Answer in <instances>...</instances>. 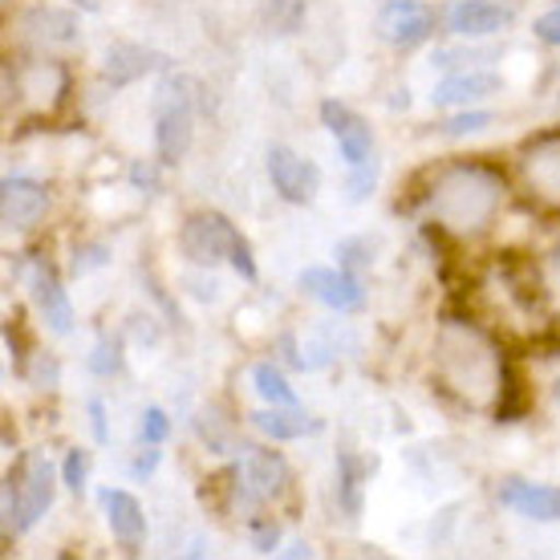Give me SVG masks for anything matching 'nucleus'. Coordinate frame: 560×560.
<instances>
[{
    "label": "nucleus",
    "mask_w": 560,
    "mask_h": 560,
    "mask_svg": "<svg viewBox=\"0 0 560 560\" xmlns=\"http://www.w3.org/2000/svg\"><path fill=\"white\" fill-rule=\"evenodd\" d=\"M118 362H122V358H118V341H98V346H94V358H90V370L106 378V374L118 370Z\"/></svg>",
    "instance_id": "cd10ccee"
},
{
    "label": "nucleus",
    "mask_w": 560,
    "mask_h": 560,
    "mask_svg": "<svg viewBox=\"0 0 560 560\" xmlns=\"http://www.w3.org/2000/svg\"><path fill=\"white\" fill-rule=\"evenodd\" d=\"M85 471H90V463H85V451H70L66 463H61V479H66V488L73 495H82L85 491Z\"/></svg>",
    "instance_id": "a878e982"
},
{
    "label": "nucleus",
    "mask_w": 560,
    "mask_h": 560,
    "mask_svg": "<svg viewBox=\"0 0 560 560\" xmlns=\"http://www.w3.org/2000/svg\"><path fill=\"white\" fill-rule=\"evenodd\" d=\"M552 268H557V280H560V244H557V256H552Z\"/></svg>",
    "instance_id": "473e14b6"
},
{
    "label": "nucleus",
    "mask_w": 560,
    "mask_h": 560,
    "mask_svg": "<svg viewBox=\"0 0 560 560\" xmlns=\"http://www.w3.org/2000/svg\"><path fill=\"white\" fill-rule=\"evenodd\" d=\"M434 378L467 410H491L504 398V358L471 322H443L434 334Z\"/></svg>",
    "instance_id": "f257e3e1"
},
{
    "label": "nucleus",
    "mask_w": 560,
    "mask_h": 560,
    "mask_svg": "<svg viewBox=\"0 0 560 560\" xmlns=\"http://www.w3.org/2000/svg\"><path fill=\"white\" fill-rule=\"evenodd\" d=\"M512 21H516V9L500 4V0H459L447 9V28L459 37H488V33L508 28Z\"/></svg>",
    "instance_id": "4468645a"
},
{
    "label": "nucleus",
    "mask_w": 560,
    "mask_h": 560,
    "mask_svg": "<svg viewBox=\"0 0 560 560\" xmlns=\"http://www.w3.org/2000/svg\"><path fill=\"white\" fill-rule=\"evenodd\" d=\"M21 28H25L28 42H42V45L78 42V16L66 13V9H28V13L21 16Z\"/></svg>",
    "instance_id": "a211bd4d"
},
{
    "label": "nucleus",
    "mask_w": 560,
    "mask_h": 560,
    "mask_svg": "<svg viewBox=\"0 0 560 560\" xmlns=\"http://www.w3.org/2000/svg\"><path fill=\"white\" fill-rule=\"evenodd\" d=\"M488 127H491V114L463 110V114H455V118L443 122V135H479V130H488Z\"/></svg>",
    "instance_id": "b1692460"
},
{
    "label": "nucleus",
    "mask_w": 560,
    "mask_h": 560,
    "mask_svg": "<svg viewBox=\"0 0 560 560\" xmlns=\"http://www.w3.org/2000/svg\"><path fill=\"white\" fill-rule=\"evenodd\" d=\"M167 66V57L154 54V49H142V45H114L110 54H106V78L114 85H127L135 78L151 70H163Z\"/></svg>",
    "instance_id": "6ab92c4d"
},
{
    "label": "nucleus",
    "mask_w": 560,
    "mask_h": 560,
    "mask_svg": "<svg viewBox=\"0 0 560 560\" xmlns=\"http://www.w3.org/2000/svg\"><path fill=\"white\" fill-rule=\"evenodd\" d=\"M28 293H33V305L42 313V322L54 329V334H70L73 329V305L66 289H61V280L49 265H37L28 268Z\"/></svg>",
    "instance_id": "ddd939ff"
},
{
    "label": "nucleus",
    "mask_w": 560,
    "mask_h": 560,
    "mask_svg": "<svg viewBox=\"0 0 560 560\" xmlns=\"http://www.w3.org/2000/svg\"><path fill=\"white\" fill-rule=\"evenodd\" d=\"M268 179H272L280 199L308 203V199L317 196V187H322V171H317V163L301 159V154L289 151V147H272V151H268Z\"/></svg>",
    "instance_id": "6e6552de"
},
{
    "label": "nucleus",
    "mask_w": 560,
    "mask_h": 560,
    "mask_svg": "<svg viewBox=\"0 0 560 560\" xmlns=\"http://www.w3.org/2000/svg\"><path fill=\"white\" fill-rule=\"evenodd\" d=\"M520 175L540 203L560 208V135H545V139L528 142L520 154Z\"/></svg>",
    "instance_id": "0eeeda50"
},
{
    "label": "nucleus",
    "mask_w": 560,
    "mask_h": 560,
    "mask_svg": "<svg viewBox=\"0 0 560 560\" xmlns=\"http://www.w3.org/2000/svg\"><path fill=\"white\" fill-rule=\"evenodd\" d=\"M73 4H82V9H94V0H73Z\"/></svg>",
    "instance_id": "72a5a7b5"
},
{
    "label": "nucleus",
    "mask_w": 560,
    "mask_h": 560,
    "mask_svg": "<svg viewBox=\"0 0 560 560\" xmlns=\"http://www.w3.org/2000/svg\"><path fill=\"white\" fill-rule=\"evenodd\" d=\"M253 427H256V431H265L268 439H280V443H289V439L313 434L317 427H322V422H313L305 410H296V407H272V410H256Z\"/></svg>",
    "instance_id": "412c9836"
},
{
    "label": "nucleus",
    "mask_w": 560,
    "mask_h": 560,
    "mask_svg": "<svg viewBox=\"0 0 560 560\" xmlns=\"http://www.w3.org/2000/svg\"><path fill=\"white\" fill-rule=\"evenodd\" d=\"M102 512H106V524L110 533L118 536V545L127 552H139V545L147 540V516H142L139 500L122 488H102Z\"/></svg>",
    "instance_id": "2eb2a0df"
},
{
    "label": "nucleus",
    "mask_w": 560,
    "mask_h": 560,
    "mask_svg": "<svg viewBox=\"0 0 560 560\" xmlns=\"http://www.w3.org/2000/svg\"><path fill=\"white\" fill-rule=\"evenodd\" d=\"M500 90L495 73H455L434 90V106H471V102L488 98Z\"/></svg>",
    "instance_id": "aec40b11"
},
{
    "label": "nucleus",
    "mask_w": 560,
    "mask_h": 560,
    "mask_svg": "<svg viewBox=\"0 0 560 560\" xmlns=\"http://www.w3.org/2000/svg\"><path fill=\"white\" fill-rule=\"evenodd\" d=\"M45 208H49V199H45L37 183L13 179V175L4 179V187H0V211H4V224L9 228H33L45 215Z\"/></svg>",
    "instance_id": "f3484780"
},
{
    "label": "nucleus",
    "mask_w": 560,
    "mask_h": 560,
    "mask_svg": "<svg viewBox=\"0 0 560 560\" xmlns=\"http://www.w3.org/2000/svg\"><path fill=\"white\" fill-rule=\"evenodd\" d=\"M374 183H378V163L374 159L362 163V167H350V203H362L374 191Z\"/></svg>",
    "instance_id": "393cba45"
},
{
    "label": "nucleus",
    "mask_w": 560,
    "mask_h": 560,
    "mask_svg": "<svg viewBox=\"0 0 560 560\" xmlns=\"http://www.w3.org/2000/svg\"><path fill=\"white\" fill-rule=\"evenodd\" d=\"M90 419H94V439H106V422H102V402L98 398H94V402H90Z\"/></svg>",
    "instance_id": "2f4dec72"
},
{
    "label": "nucleus",
    "mask_w": 560,
    "mask_h": 560,
    "mask_svg": "<svg viewBox=\"0 0 560 560\" xmlns=\"http://www.w3.org/2000/svg\"><path fill=\"white\" fill-rule=\"evenodd\" d=\"M171 434V422H167V415L159 407H147L142 410V443H151V447H159L163 439Z\"/></svg>",
    "instance_id": "bb28decb"
},
{
    "label": "nucleus",
    "mask_w": 560,
    "mask_h": 560,
    "mask_svg": "<svg viewBox=\"0 0 560 560\" xmlns=\"http://www.w3.org/2000/svg\"><path fill=\"white\" fill-rule=\"evenodd\" d=\"M4 85H9V102H21L28 114H49L57 110V102L66 98V70L57 61H45V57H33V61H21V66H9L4 70Z\"/></svg>",
    "instance_id": "20e7f679"
},
{
    "label": "nucleus",
    "mask_w": 560,
    "mask_h": 560,
    "mask_svg": "<svg viewBox=\"0 0 560 560\" xmlns=\"http://www.w3.org/2000/svg\"><path fill=\"white\" fill-rule=\"evenodd\" d=\"M54 463L42 451L21 455L9 479H4V545L16 533H28L37 520L45 516V508L54 504Z\"/></svg>",
    "instance_id": "7ed1b4c3"
},
{
    "label": "nucleus",
    "mask_w": 560,
    "mask_h": 560,
    "mask_svg": "<svg viewBox=\"0 0 560 560\" xmlns=\"http://www.w3.org/2000/svg\"><path fill=\"white\" fill-rule=\"evenodd\" d=\"M362 488H365V463L350 451L337 455V500L350 516H362Z\"/></svg>",
    "instance_id": "4be33fe9"
},
{
    "label": "nucleus",
    "mask_w": 560,
    "mask_h": 560,
    "mask_svg": "<svg viewBox=\"0 0 560 560\" xmlns=\"http://www.w3.org/2000/svg\"><path fill=\"white\" fill-rule=\"evenodd\" d=\"M284 483H289V467H284V459L272 455V451H248V455L232 467V500H236L240 508L277 500L280 491H284Z\"/></svg>",
    "instance_id": "39448f33"
},
{
    "label": "nucleus",
    "mask_w": 560,
    "mask_h": 560,
    "mask_svg": "<svg viewBox=\"0 0 560 560\" xmlns=\"http://www.w3.org/2000/svg\"><path fill=\"white\" fill-rule=\"evenodd\" d=\"M154 142H159V159L163 163H179L187 154V142H191V98L175 90H163V102H159V127H154Z\"/></svg>",
    "instance_id": "9d476101"
},
{
    "label": "nucleus",
    "mask_w": 560,
    "mask_h": 560,
    "mask_svg": "<svg viewBox=\"0 0 560 560\" xmlns=\"http://www.w3.org/2000/svg\"><path fill=\"white\" fill-rule=\"evenodd\" d=\"M500 504L512 508L516 516L540 520V524H552L560 520V488L552 483H528V479H512L504 491H500Z\"/></svg>",
    "instance_id": "dca6fc26"
},
{
    "label": "nucleus",
    "mask_w": 560,
    "mask_h": 560,
    "mask_svg": "<svg viewBox=\"0 0 560 560\" xmlns=\"http://www.w3.org/2000/svg\"><path fill=\"white\" fill-rule=\"evenodd\" d=\"M533 33L545 45H560V9H552V13H545V16H536Z\"/></svg>",
    "instance_id": "c756f323"
},
{
    "label": "nucleus",
    "mask_w": 560,
    "mask_h": 560,
    "mask_svg": "<svg viewBox=\"0 0 560 560\" xmlns=\"http://www.w3.org/2000/svg\"><path fill=\"white\" fill-rule=\"evenodd\" d=\"M253 533H256V548H260V552H272V548H277L280 533L272 528V524H268V520H256Z\"/></svg>",
    "instance_id": "7c9ffc66"
},
{
    "label": "nucleus",
    "mask_w": 560,
    "mask_h": 560,
    "mask_svg": "<svg viewBox=\"0 0 560 560\" xmlns=\"http://www.w3.org/2000/svg\"><path fill=\"white\" fill-rule=\"evenodd\" d=\"M240 232L232 228L228 215L220 211H196L187 215V224L179 232V248L191 265H220V260H232V248H236Z\"/></svg>",
    "instance_id": "423d86ee"
},
{
    "label": "nucleus",
    "mask_w": 560,
    "mask_h": 560,
    "mask_svg": "<svg viewBox=\"0 0 560 560\" xmlns=\"http://www.w3.org/2000/svg\"><path fill=\"white\" fill-rule=\"evenodd\" d=\"M322 122L337 139V147H341L346 167H362V163L374 159V135H370L362 114H353L350 106H341V102L329 98V102H322Z\"/></svg>",
    "instance_id": "1a4fd4ad"
},
{
    "label": "nucleus",
    "mask_w": 560,
    "mask_h": 560,
    "mask_svg": "<svg viewBox=\"0 0 560 560\" xmlns=\"http://www.w3.org/2000/svg\"><path fill=\"white\" fill-rule=\"evenodd\" d=\"M508 187L500 171L483 163H455L443 167L427 187V215L451 236H476L495 220V211L504 208Z\"/></svg>",
    "instance_id": "f03ea898"
},
{
    "label": "nucleus",
    "mask_w": 560,
    "mask_h": 560,
    "mask_svg": "<svg viewBox=\"0 0 560 560\" xmlns=\"http://www.w3.org/2000/svg\"><path fill=\"white\" fill-rule=\"evenodd\" d=\"M228 265L236 268L240 277L244 280H256V260H253V244H248V240L240 236L236 240V248H232V260H228Z\"/></svg>",
    "instance_id": "c85d7f7f"
},
{
    "label": "nucleus",
    "mask_w": 560,
    "mask_h": 560,
    "mask_svg": "<svg viewBox=\"0 0 560 560\" xmlns=\"http://www.w3.org/2000/svg\"><path fill=\"white\" fill-rule=\"evenodd\" d=\"M301 289H305L313 301H322L325 308H337V313H353V308L365 305L362 284L350 277V272H337V268L313 265L301 272Z\"/></svg>",
    "instance_id": "9b49d317"
},
{
    "label": "nucleus",
    "mask_w": 560,
    "mask_h": 560,
    "mask_svg": "<svg viewBox=\"0 0 560 560\" xmlns=\"http://www.w3.org/2000/svg\"><path fill=\"white\" fill-rule=\"evenodd\" d=\"M378 28L390 45L410 49V45H422L434 33V16L422 0H390L378 16Z\"/></svg>",
    "instance_id": "f8f14e48"
},
{
    "label": "nucleus",
    "mask_w": 560,
    "mask_h": 560,
    "mask_svg": "<svg viewBox=\"0 0 560 560\" xmlns=\"http://www.w3.org/2000/svg\"><path fill=\"white\" fill-rule=\"evenodd\" d=\"M253 382H256V394H260L265 402H272V407H296L293 386L284 382V374H280L277 365L260 362V365L253 370Z\"/></svg>",
    "instance_id": "5701e85b"
}]
</instances>
